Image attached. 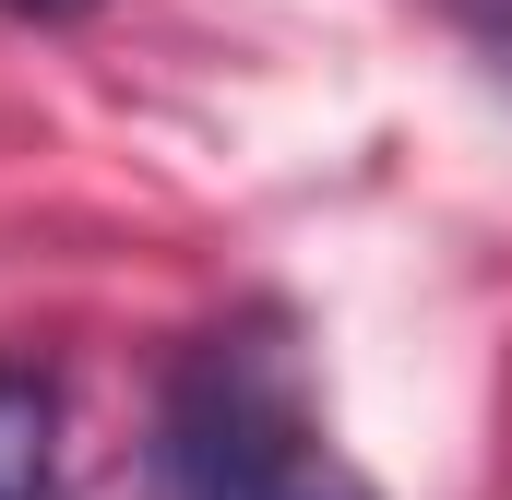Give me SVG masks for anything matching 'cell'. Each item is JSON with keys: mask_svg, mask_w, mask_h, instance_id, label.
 <instances>
[{"mask_svg": "<svg viewBox=\"0 0 512 500\" xmlns=\"http://www.w3.org/2000/svg\"><path fill=\"white\" fill-rule=\"evenodd\" d=\"M477 12H501V24H512V0H477Z\"/></svg>", "mask_w": 512, "mask_h": 500, "instance_id": "cell-4", "label": "cell"}, {"mask_svg": "<svg viewBox=\"0 0 512 500\" xmlns=\"http://www.w3.org/2000/svg\"><path fill=\"white\" fill-rule=\"evenodd\" d=\"M155 489L167 500H382L358 453L322 429L298 334L274 310H239L191 334L155 393Z\"/></svg>", "mask_w": 512, "mask_h": 500, "instance_id": "cell-1", "label": "cell"}, {"mask_svg": "<svg viewBox=\"0 0 512 500\" xmlns=\"http://www.w3.org/2000/svg\"><path fill=\"white\" fill-rule=\"evenodd\" d=\"M60 441H72V405H60V381H48V370H24V358H0V500H60V489H72Z\"/></svg>", "mask_w": 512, "mask_h": 500, "instance_id": "cell-2", "label": "cell"}, {"mask_svg": "<svg viewBox=\"0 0 512 500\" xmlns=\"http://www.w3.org/2000/svg\"><path fill=\"white\" fill-rule=\"evenodd\" d=\"M0 12H24V24H72V12H96V0H0Z\"/></svg>", "mask_w": 512, "mask_h": 500, "instance_id": "cell-3", "label": "cell"}]
</instances>
